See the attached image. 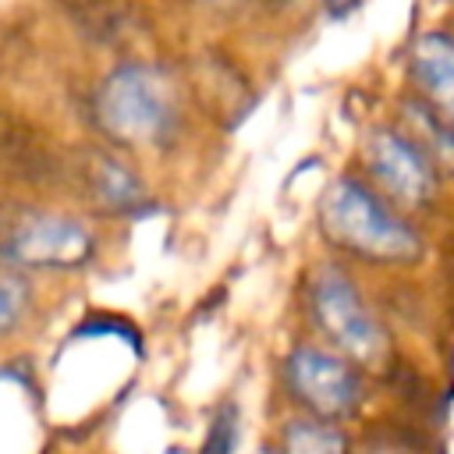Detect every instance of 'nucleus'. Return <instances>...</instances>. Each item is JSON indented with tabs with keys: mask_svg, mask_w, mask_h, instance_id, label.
Wrapping results in <instances>:
<instances>
[{
	"mask_svg": "<svg viewBox=\"0 0 454 454\" xmlns=\"http://www.w3.org/2000/svg\"><path fill=\"white\" fill-rule=\"evenodd\" d=\"M4 252L21 266L67 270V266H82L92 255V238L82 223L67 216H32L21 227H14Z\"/></svg>",
	"mask_w": 454,
	"mask_h": 454,
	"instance_id": "5",
	"label": "nucleus"
},
{
	"mask_svg": "<svg viewBox=\"0 0 454 454\" xmlns=\"http://www.w3.org/2000/svg\"><path fill=\"white\" fill-rule=\"evenodd\" d=\"M411 74L440 121L454 128V43L447 35H426L415 46Z\"/></svg>",
	"mask_w": 454,
	"mask_h": 454,
	"instance_id": "7",
	"label": "nucleus"
},
{
	"mask_svg": "<svg viewBox=\"0 0 454 454\" xmlns=\"http://www.w3.org/2000/svg\"><path fill=\"white\" fill-rule=\"evenodd\" d=\"M96 192L103 195V202L110 206H121L128 209L135 199H142V188L138 181L121 167V163H99V174H96Z\"/></svg>",
	"mask_w": 454,
	"mask_h": 454,
	"instance_id": "9",
	"label": "nucleus"
},
{
	"mask_svg": "<svg viewBox=\"0 0 454 454\" xmlns=\"http://www.w3.org/2000/svg\"><path fill=\"white\" fill-rule=\"evenodd\" d=\"M28 309V284L14 273H0V337L21 323Z\"/></svg>",
	"mask_w": 454,
	"mask_h": 454,
	"instance_id": "11",
	"label": "nucleus"
},
{
	"mask_svg": "<svg viewBox=\"0 0 454 454\" xmlns=\"http://www.w3.org/2000/svg\"><path fill=\"white\" fill-rule=\"evenodd\" d=\"M280 454H348V440L333 422L291 419L280 433Z\"/></svg>",
	"mask_w": 454,
	"mask_h": 454,
	"instance_id": "8",
	"label": "nucleus"
},
{
	"mask_svg": "<svg viewBox=\"0 0 454 454\" xmlns=\"http://www.w3.org/2000/svg\"><path fill=\"white\" fill-rule=\"evenodd\" d=\"M358 7V0H326V11L333 14V18H344L348 11H355Z\"/></svg>",
	"mask_w": 454,
	"mask_h": 454,
	"instance_id": "12",
	"label": "nucleus"
},
{
	"mask_svg": "<svg viewBox=\"0 0 454 454\" xmlns=\"http://www.w3.org/2000/svg\"><path fill=\"white\" fill-rule=\"evenodd\" d=\"M96 114L103 131L128 145H156L177 124L170 85L153 67L142 64L117 67L99 85Z\"/></svg>",
	"mask_w": 454,
	"mask_h": 454,
	"instance_id": "2",
	"label": "nucleus"
},
{
	"mask_svg": "<svg viewBox=\"0 0 454 454\" xmlns=\"http://www.w3.org/2000/svg\"><path fill=\"white\" fill-rule=\"evenodd\" d=\"M372 177L397 199L404 202H426L433 192V167L426 156L401 135L394 131H376L365 149Z\"/></svg>",
	"mask_w": 454,
	"mask_h": 454,
	"instance_id": "6",
	"label": "nucleus"
},
{
	"mask_svg": "<svg viewBox=\"0 0 454 454\" xmlns=\"http://www.w3.org/2000/svg\"><path fill=\"white\" fill-rule=\"evenodd\" d=\"M319 220L333 245L372 262H408L422 252L419 234L351 177H340L326 188Z\"/></svg>",
	"mask_w": 454,
	"mask_h": 454,
	"instance_id": "1",
	"label": "nucleus"
},
{
	"mask_svg": "<svg viewBox=\"0 0 454 454\" xmlns=\"http://www.w3.org/2000/svg\"><path fill=\"white\" fill-rule=\"evenodd\" d=\"M309 301H312V316H316L319 330L348 355V362L372 365L383 358V351H387L383 326L376 323V316L369 312V305L362 301L355 284L337 266H323L312 277Z\"/></svg>",
	"mask_w": 454,
	"mask_h": 454,
	"instance_id": "3",
	"label": "nucleus"
},
{
	"mask_svg": "<svg viewBox=\"0 0 454 454\" xmlns=\"http://www.w3.org/2000/svg\"><path fill=\"white\" fill-rule=\"evenodd\" d=\"M284 380L291 397L319 422H340L362 404V376L355 362L323 351V348H294L284 362Z\"/></svg>",
	"mask_w": 454,
	"mask_h": 454,
	"instance_id": "4",
	"label": "nucleus"
},
{
	"mask_svg": "<svg viewBox=\"0 0 454 454\" xmlns=\"http://www.w3.org/2000/svg\"><path fill=\"white\" fill-rule=\"evenodd\" d=\"M238 436H241L238 408H234V404H223V408L213 415V426H209L206 443H202V450H199V454H234Z\"/></svg>",
	"mask_w": 454,
	"mask_h": 454,
	"instance_id": "10",
	"label": "nucleus"
}]
</instances>
